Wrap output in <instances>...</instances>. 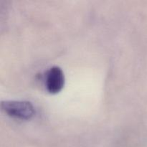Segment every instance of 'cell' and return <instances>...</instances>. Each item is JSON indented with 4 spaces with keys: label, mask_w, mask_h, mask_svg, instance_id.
I'll return each instance as SVG.
<instances>
[{
    "label": "cell",
    "mask_w": 147,
    "mask_h": 147,
    "mask_svg": "<svg viewBox=\"0 0 147 147\" xmlns=\"http://www.w3.org/2000/svg\"><path fill=\"white\" fill-rule=\"evenodd\" d=\"M3 111L10 117L20 120H29L34 115V108L26 100H5L1 103Z\"/></svg>",
    "instance_id": "6da1fadb"
},
{
    "label": "cell",
    "mask_w": 147,
    "mask_h": 147,
    "mask_svg": "<svg viewBox=\"0 0 147 147\" xmlns=\"http://www.w3.org/2000/svg\"><path fill=\"white\" fill-rule=\"evenodd\" d=\"M45 87L50 93H57L65 85V76L63 70L58 66H53L45 74Z\"/></svg>",
    "instance_id": "7a4b0ae2"
}]
</instances>
